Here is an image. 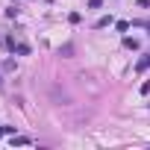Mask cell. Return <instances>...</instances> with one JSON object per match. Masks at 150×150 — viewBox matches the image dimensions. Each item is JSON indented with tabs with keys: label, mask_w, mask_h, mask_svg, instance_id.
<instances>
[{
	"label": "cell",
	"mask_w": 150,
	"mask_h": 150,
	"mask_svg": "<svg viewBox=\"0 0 150 150\" xmlns=\"http://www.w3.org/2000/svg\"><path fill=\"white\" fill-rule=\"evenodd\" d=\"M135 68H138V71H147V68H150V56H144V59H138V65H135Z\"/></svg>",
	"instance_id": "obj_1"
},
{
	"label": "cell",
	"mask_w": 150,
	"mask_h": 150,
	"mask_svg": "<svg viewBox=\"0 0 150 150\" xmlns=\"http://www.w3.org/2000/svg\"><path fill=\"white\" fill-rule=\"evenodd\" d=\"M109 24H112V15H103V18L97 21V30H100V27H109Z\"/></svg>",
	"instance_id": "obj_2"
},
{
	"label": "cell",
	"mask_w": 150,
	"mask_h": 150,
	"mask_svg": "<svg viewBox=\"0 0 150 150\" xmlns=\"http://www.w3.org/2000/svg\"><path fill=\"white\" fill-rule=\"evenodd\" d=\"M12 50H15V53H21V56H27V53H30V47H27V44H15Z\"/></svg>",
	"instance_id": "obj_3"
},
{
	"label": "cell",
	"mask_w": 150,
	"mask_h": 150,
	"mask_svg": "<svg viewBox=\"0 0 150 150\" xmlns=\"http://www.w3.org/2000/svg\"><path fill=\"white\" fill-rule=\"evenodd\" d=\"M15 68H18L15 59H6V62H3V71H15Z\"/></svg>",
	"instance_id": "obj_4"
},
{
	"label": "cell",
	"mask_w": 150,
	"mask_h": 150,
	"mask_svg": "<svg viewBox=\"0 0 150 150\" xmlns=\"http://www.w3.org/2000/svg\"><path fill=\"white\" fill-rule=\"evenodd\" d=\"M0 88H3V80H0Z\"/></svg>",
	"instance_id": "obj_5"
}]
</instances>
